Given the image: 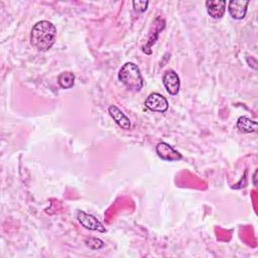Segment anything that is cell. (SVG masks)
Instances as JSON below:
<instances>
[{
	"label": "cell",
	"mask_w": 258,
	"mask_h": 258,
	"mask_svg": "<svg viewBox=\"0 0 258 258\" xmlns=\"http://www.w3.org/2000/svg\"><path fill=\"white\" fill-rule=\"evenodd\" d=\"M58 83L63 89H71L75 84V75L72 72H64L58 77Z\"/></svg>",
	"instance_id": "obj_11"
},
{
	"label": "cell",
	"mask_w": 258,
	"mask_h": 258,
	"mask_svg": "<svg viewBox=\"0 0 258 258\" xmlns=\"http://www.w3.org/2000/svg\"><path fill=\"white\" fill-rule=\"evenodd\" d=\"M207 11L214 19H219L224 16L226 10V1L224 0H215L206 2Z\"/></svg>",
	"instance_id": "obj_7"
},
{
	"label": "cell",
	"mask_w": 258,
	"mask_h": 258,
	"mask_svg": "<svg viewBox=\"0 0 258 258\" xmlns=\"http://www.w3.org/2000/svg\"><path fill=\"white\" fill-rule=\"evenodd\" d=\"M110 116L113 118V120L125 130H128V129H130L131 127V123L129 118L115 105H111L108 109Z\"/></svg>",
	"instance_id": "obj_8"
},
{
	"label": "cell",
	"mask_w": 258,
	"mask_h": 258,
	"mask_svg": "<svg viewBox=\"0 0 258 258\" xmlns=\"http://www.w3.org/2000/svg\"><path fill=\"white\" fill-rule=\"evenodd\" d=\"M156 152L157 155L166 161H178L182 159V154L175 150L170 145L165 142H158L156 145Z\"/></svg>",
	"instance_id": "obj_6"
},
{
	"label": "cell",
	"mask_w": 258,
	"mask_h": 258,
	"mask_svg": "<svg viewBox=\"0 0 258 258\" xmlns=\"http://www.w3.org/2000/svg\"><path fill=\"white\" fill-rule=\"evenodd\" d=\"M56 37L57 28L48 20H41L35 23L30 32L31 45L40 52L49 51L54 46Z\"/></svg>",
	"instance_id": "obj_1"
},
{
	"label": "cell",
	"mask_w": 258,
	"mask_h": 258,
	"mask_svg": "<svg viewBox=\"0 0 258 258\" xmlns=\"http://www.w3.org/2000/svg\"><path fill=\"white\" fill-rule=\"evenodd\" d=\"M146 108L153 112H165L168 109V102L164 96L158 93H151L144 102Z\"/></svg>",
	"instance_id": "obj_4"
},
{
	"label": "cell",
	"mask_w": 258,
	"mask_h": 258,
	"mask_svg": "<svg viewBox=\"0 0 258 258\" xmlns=\"http://www.w3.org/2000/svg\"><path fill=\"white\" fill-rule=\"evenodd\" d=\"M237 127L244 133H252L257 130V122L251 120L247 116H242L237 121Z\"/></svg>",
	"instance_id": "obj_10"
},
{
	"label": "cell",
	"mask_w": 258,
	"mask_h": 258,
	"mask_svg": "<svg viewBox=\"0 0 258 258\" xmlns=\"http://www.w3.org/2000/svg\"><path fill=\"white\" fill-rule=\"evenodd\" d=\"M77 219H78L79 223L86 229L97 231V232H102V233L106 232V228L101 224V222L90 214H87V213L79 210V211H77Z\"/></svg>",
	"instance_id": "obj_3"
},
{
	"label": "cell",
	"mask_w": 258,
	"mask_h": 258,
	"mask_svg": "<svg viewBox=\"0 0 258 258\" xmlns=\"http://www.w3.org/2000/svg\"><path fill=\"white\" fill-rule=\"evenodd\" d=\"M118 79L128 90L133 92L140 91L143 86L140 70L133 63H126L122 66L118 74Z\"/></svg>",
	"instance_id": "obj_2"
},
{
	"label": "cell",
	"mask_w": 258,
	"mask_h": 258,
	"mask_svg": "<svg viewBox=\"0 0 258 258\" xmlns=\"http://www.w3.org/2000/svg\"><path fill=\"white\" fill-rule=\"evenodd\" d=\"M248 4V1H230L228 5L230 15L237 20L243 19L246 15Z\"/></svg>",
	"instance_id": "obj_9"
},
{
	"label": "cell",
	"mask_w": 258,
	"mask_h": 258,
	"mask_svg": "<svg viewBox=\"0 0 258 258\" xmlns=\"http://www.w3.org/2000/svg\"><path fill=\"white\" fill-rule=\"evenodd\" d=\"M86 244H87V246L93 250H98L104 246V243L100 239H97V238L87 239L86 240Z\"/></svg>",
	"instance_id": "obj_12"
},
{
	"label": "cell",
	"mask_w": 258,
	"mask_h": 258,
	"mask_svg": "<svg viewBox=\"0 0 258 258\" xmlns=\"http://www.w3.org/2000/svg\"><path fill=\"white\" fill-rule=\"evenodd\" d=\"M162 82L164 85V88L168 94L177 95L179 93L180 87H181V82H180V78H179L178 74L175 71H173V70L166 71L163 75Z\"/></svg>",
	"instance_id": "obj_5"
},
{
	"label": "cell",
	"mask_w": 258,
	"mask_h": 258,
	"mask_svg": "<svg viewBox=\"0 0 258 258\" xmlns=\"http://www.w3.org/2000/svg\"><path fill=\"white\" fill-rule=\"evenodd\" d=\"M149 2L148 1H133V6L135 8V10L143 12L147 9Z\"/></svg>",
	"instance_id": "obj_13"
},
{
	"label": "cell",
	"mask_w": 258,
	"mask_h": 258,
	"mask_svg": "<svg viewBox=\"0 0 258 258\" xmlns=\"http://www.w3.org/2000/svg\"><path fill=\"white\" fill-rule=\"evenodd\" d=\"M256 175H257V170L255 171V173H254V186H256Z\"/></svg>",
	"instance_id": "obj_14"
}]
</instances>
